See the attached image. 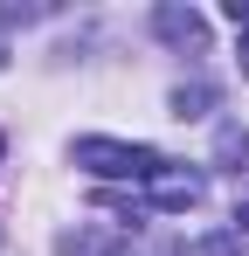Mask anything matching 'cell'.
Returning a JSON list of instances; mask_svg holds the SVG:
<instances>
[{"label":"cell","mask_w":249,"mask_h":256,"mask_svg":"<svg viewBox=\"0 0 249 256\" xmlns=\"http://www.w3.org/2000/svg\"><path fill=\"white\" fill-rule=\"evenodd\" d=\"M76 166H90L97 180H152V173L166 166L152 146H124V138H76Z\"/></svg>","instance_id":"cell-1"},{"label":"cell","mask_w":249,"mask_h":256,"mask_svg":"<svg viewBox=\"0 0 249 256\" xmlns=\"http://www.w3.org/2000/svg\"><path fill=\"white\" fill-rule=\"evenodd\" d=\"M201 194H208V180H201L194 166H173V160H166V166L146 180V201H152V208H173V214L201 208Z\"/></svg>","instance_id":"cell-2"},{"label":"cell","mask_w":249,"mask_h":256,"mask_svg":"<svg viewBox=\"0 0 249 256\" xmlns=\"http://www.w3.org/2000/svg\"><path fill=\"white\" fill-rule=\"evenodd\" d=\"M152 28H160L173 48H208V21L194 14V7H160V14H152Z\"/></svg>","instance_id":"cell-3"},{"label":"cell","mask_w":249,"mask_h":256,"mask_svg":"<svg viewBox=\"0 0 249 256\" xmlns=\"http://www.w3.org/2000/svg\"><path fill=\"white\" fill-rule=\"evenodd\" d=\"M118 242H124L118 228H97V222H90V228H76V236H62L56 250H62V256H111Z\"/></svg>","instance_id":"cell-4"},{"label":"cell","mask_w":249,"mask_h":256,"mask_svg":"<svg viewBox=\"0 0 249 256\" xmlns=\"http://www.w3.org/2000/svg\"><path fill=\"white\" fill-rule=\"evenodd\" d=\"M214 160H222L228 173H249V132L242 125H222L214 132Z\"/></svg>","instance_id":"cell-5"},{"label":"cell","mask_w":249,"mask_h":256,"mask_svg":"<svg viewBox=\"0 0 249 256\" xmlns=\"http://www.w3.org/2000/svg\"><path fill=\"white\" fill-rule=\"evenodd\" d=\"M208 104H214V90H208V84H180V90H173V118H201Z\"/></svg>","instance_id":"cell-6"},{"label":"cell","mask_w":249,"mask_h":256,"mask_svg":"<svg viewBox=\"0 0 249 256\" xmlns=\"http://www.w3.org/2000/svg\"><path fill=\"white\" fill-rule=\"evenodd\" d=\"M194 256H242V228L236 236H214V242H194Z\"/></svg>","instance_id":"cell-7"},{"label":"cell","mask_w":249,"mask_h":256,"mask_svg":"<svg viewBox=\"0 0 249 256\" xmlns=\"http://www.w3.org/2000/svg\"><path fill=\"white\" fill-rule=\"evenodd\" d=\"M228 21L242 28V76H249V0H228Z\"/></svg>","instance_id":"cell-8"},{"label":"cell","mask_w":249,"mask_h":256,"mask_svg":"<svg viewBox=\"0 0 249 256\" xmlns=\"http://www.w3.org/2000/svg\"><path fill=\"white\" fill-rule=\"evenodd\" d=\"M236 222H249V194H242V208H236Z\"/></svg>","instance_id":"cell-9"},{"label":"cell","mask_w":249,"mask_h":256,"mask_svg":"<svg viewBox=\"0 0 249 256\" xmlns=\"http://www.w3.org/2000/svg\"><path fill=\"white\" fill-rule=\"evenodd\" d=\"M0 62H7V42H0Z\"/></svg>","instance_id":"cell-10"},{"label":"cell","mask_w":249,"mask_h":256,"mask_svg":"<svg viewBox=\"0 0 249 256\" xmlns=\"http://www.w3.org/2000/svg\"><path fill=\"white\" fill-rule=\"evenodd\" d=\"M0 152H7V138H0Z\"/></svg>","instance_id":"cell-11"}]
</instances>
